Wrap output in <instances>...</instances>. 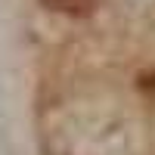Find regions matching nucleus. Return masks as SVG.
Wrapping results in <instances>:
<instances>
[{
	"label": "nucleus",
	"mask_w": 155,
	"mask_h": 155,
	"mask_svg": "<svg viewBox=\"0 0 155 155\" xmlns=\"http://www.w3.org/2000/svg\"><path fill=\"white\" fill-rule=\"evenodd\" d=\"M44 3L50 9H59V12H87L90 6H93V0H44Z\"/></svg>",
	"instance_id": "nucleus-1"
}]
</instances>
